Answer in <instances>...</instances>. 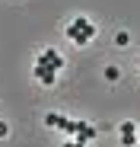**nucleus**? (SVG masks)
I'll use <instances>...</instances> for the list:
<instances>
[{
  "label": "nucleus",
  "instance_id": "nucleus-1",
  "mask_svg": "<svg viewBox=\"0 0 140 147\" xmlns=\"http://www.w3.org/2000/svg\"><path fill=\"white\" fill-rule=\"evenodd\" d=\"M67 38H73V42L83 48V45H89L92 38H96V26H92L86 16H77V19L67 26Z\"/></svg>",
  "mask_w": 140,
  "mask_h": 147
},
{
  "label": "nucleus",
  "instance_id": "nucleus-2",
  "mask_svg": "<svg viewBox=\"0 0 140 147\" xmlns=\"http://www.w3.org/2000/svg\"><path fill=\"white\" fill-rule=\"evenodd\" d=\"M35 64H45V67L61 70V67H64V58H61L57 51H51V48H48V51H41V55H38V61H35Z\"/></svg>",
  "mask_w": 140,
  "mask_h": 147
},
{
  "label": "nucleus",
  "instance_id": "nucleus-3",
  "mask_svg": "<svg viewBox=\"0 0 140 147\" xmlns=\"http://www.w3.org/2000/svg\"><path fill=\"white\" fill-rule=\"evenodd\" d=\"M54 77H57V70H54V67H45V64H35V80H41L45 86H51V83H54Z\"/></svg>",
  "mask_w": 140,
  "mask_h": 147
},
{
  "label": "nucleus",
  "instance_id": "nucleus-4",
  "mask_svg": "<svg viewBox=\"0 0 140 147\" xmlns=\"http://www.w3.org/2000/svg\"><path fill=\"white\" fill-rule=\"evenodd\" d=\"M134 141H137V125H134V121H124V125H121V144L131 147Z\"/></svg>",
  "mask_w": 140,
  "mask_h": 147
},
{
  "label": "nucleus",
  "instance_id": "nucleus-5",
  "mask_svg": "<svg viewBox=\"0 0 140 147\" xmlns=\"http://www.w3.org/2000/svg\"><path fill=\"white\" fill-rule=\"evenodd\" d=\"M67 121H70V118H64V115H57V112H48V115H45V125H51V128H64V131H67Z\"/></svg>",
  "mask_w": 140,
  "mask_h": 147
},
{
  "label": "nucleus",
  "instance_id": "nucleus-6",
  "mask_svg": "<svg viewBox=\"0 0 140 147\" xmlns=\"http://www.w3.org/2000/svg\"><path fill=\"white\" fill-rule=\"evenodd\" d=\"M92 138H96V128H92L89 121H83V128H80V134H77V141H83V144H89Z\"/></svg>",
  "mask_w": 140,
  "mask_h": 147
},
{
  "label": "nucleus",
  "instance_id": "nucleus-7",
  "mask_svg": "<svg viewBox=\"0 0 140 147\" xmlns=\"http://www.w3.org/2000/svg\"><path fill=\"white\" fill-rule=\"evenodd\" d=\"M127 42H131L127 32H118V35H115V45H127Z\"/></svg>",
  "mask_w": 140,
  "mask_h": 147
},
{
  "label": "nucleus",
  "instance_id": "nucleus-8",
  "mask_svg": "<svg viewBox=\"0 0 140 147\" xmlns=\"http://www.w3.org/2000/svg\"><path fill=\"white\" fill-rule=\"evenodd\" d=\"M105 80H118V67H105Z\"/></svg>",
  "mask_w": 140,
  "mask_h": 147
},
{
  "label": "nucleus",
  "instance_id": "nucleus-9",
  "mask_svg": "<svg viewBox=\"0 0 140 147\" xmlns=\"http://www.w3.org/2000/svg\"><path fill=\"white\" fill-rule=\"evenodd\" d=\"M64 147H86V144H83V141H67Z\"/></svg>",
  "mask_w": 140,
  "mask_h": 147
},
{
  "label": "nucleus",
  "instance_id": "nucleus-10",
  "mask_svg": "<svg viewBox=\"0 0 140 147\" xmlns=\"http://www.w3.org/2000/svg\"><path fill=\"white\" fill-rule=\"evenodd\" d=\"M7 134H10V128L3 125V121H0V138H7Z\"/></svg>",
  "mask_w": 140,
  "mask_h": 147
},
{
  "label": "nucleus",
  "instance_id": "nucleus-11",
  "mask_svg": "<svg viewBox=\"0 0 140 147\" xmlns=\"http://www.w3.org/2000/svg\"><path fill=\"white\" fill-rule=\"evenodd\" d=\"M137 64H140V61H137Z\"/></svg>",
  "mask_w": 140,
  "mask_h": 147
}]
</instances>
